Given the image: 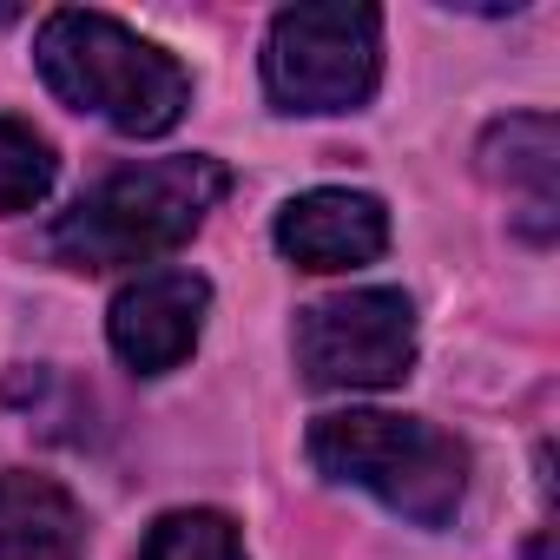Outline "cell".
Here are the masks:
<instances>
[{
	"instance_id": "6da1fadb",
	"label": "cell",
	"mask_w": 560,
	"mask_h": 560,
	"mask_svg": "<svg viewBox=\"0 0 560 560\" xmlns=\"http://www.w3.org/2000/svg\"><path fill=\"white\" fill-rule=\"evenodd\" d=\"M34 60H40V80L73 106V113H93L132 139H159L185 119L191 106V80L185 67L139 40L126 21L113 14H86V8H60L40 21V40H34Z\"/></svg>"
},
{
	"instance_id": "7a4b0ae2",
	"label": "cell",
	"mask_w": 560,
	"mask_h": 560,
	"mask_svg": "<svg viewBox=\"0 0 560 560\" xmlns=\"http://www.w3.org/2000/svg\"><path fill=\"white\" fill-rule=\"evenodd\" d=\"M231 191V172L205 152L185 159H152L100 178L60 224H54V257L73 270H119V264H152L178 250L205 211Z\"/></svg>"
},
{
	"instance_id": "3957f363",
	"label": "cell",
	"mask_w": 560,
	"mask_h": 560,
	"mask_svg": "<svg viewBox=\"0 0 560 560\" xmlns=\"http://www.w3.org/2000/svg\"><path fill=\"white\" fill-rule=\"evenodd\" d=\"M311 462L330 481L370 488L389 514L416 527L455 521L468 494V448L416 416H383V409H343L311 422Z\"/></svg>"
},
{
	"instance_id": "277c9868",
	"label": "cell",
	"mask_w": 560,
	"mask_h": 560,
	"mask_svg": "<svg viewBox=\"0 0 560 560\" xmlns=\"http://www.w3.org/2000/svg\"><path fill=\"white\" fill-rule=\"evenodd\" d=\"M383 80L376 8H284L264 40V93L284 113H357Z\"/></svg>"
},
{
	"instance_id": "5b68a950",
	"label": "cell",
	"mask_w": 560,
	"mask_h": 560,
	"mask_svg": "<svg viewBox=\"0 0 560 560\" xmlns=\"http://www.w3.org/2000/svg\"><path fill=\"white\" fill-rule=\"evenodd\" d=\"M416 363V311L402 291H343L298 311V370L317 389H396Z\"/></svg>"
},
{
	"instance_id": "8992f818",
	"label": "cell",
	"mask_w": 560,
	"mask_h": 560,
	"mask_svg": "<svg viewBox=\"0 0 560 560\" xmlns=\"http://www.w3.org/2000/svg\"><path fill=\"white\" fill-rule=\"evenodd\" d=\"M205 304H211V284L198 270H145L113 298L106 311V337H113V357L139 376H165L191 357L198 330H205Z\"/></svg>"
},
{
	"instance_id": "52a82bcc",
	"label": "cell",
	"mask_w": 560,
	"mask_h": 560,
	"mask_svg": "<svg viewBox=\"0 0 560 560\" xmlns=\"http://www.w3.org/2000/svg\"><path fill=\"white\" fill-rule=\"evenodd\" d=\"M277 250L298 270H357L389 250V211L370 191H304L277 211Z\"/></svg>"
},
{
	"instance_id": "ba28073f",
	"label": "cell",
	"mask_w": 560,
	"mask_h": 560,
	"mask_svg": "<svg viewBox=\"0 0 560 560\" xmlns=\"http://www.w3.org/2000/svg\"><path fill=\"white\" fill-rule=\"evenodd\" d=\"M481 178L488 185H501L521 211H514V224L534 237V244H547L553 237V211H560V198H553V172H560V126L547 119V113H508V119H494L488 132H481Z\"/></svg>"
},
{
	"instance_id": "9c48e42d",
	"label": "cell",
	"mask_w": 560,
	"mask_h": 560,
	"mask_svg": "<svg viewBox=\"0 0 560 560\" xmlns=\"http://www.w3.org/2000/svg\"><path fill=\"white\" fill-rule=\"evenodd\" d=\"M0 560H80V508L47 475H0Z\"/></svg>"
},
{
	"instance_id": "30bf717a",
	"label": "cell",
	"mask_w": 560,
	"mask_h": 560,
	"mask_svg": "<svg viewBox=\"0 0 560 560\" xmlns=\"http://www.w3.org/2000/svg\"><path fill=\"white\" fill-rule=\"evenodd\" d=\"M139 560H244V540L218 508H178L152 521V534L139 540Z\"/></svg>"
},
{
	"instance_id": "8fae6325",
	"label": "cell",
	"mask_w": 560,
	"mask_h": 560,
	"mask_svg": "<svg viewBox=\"0 0 560 560\" xmlns=\"http://www.w3.org/2000/svg\"><path fill=\"white\" fill-rule=\"evenodd\" d=\"M54 191V145L27 126L0 113V218L34 211Z\"/></svg>"
}]
</instances>
